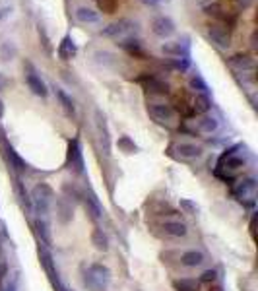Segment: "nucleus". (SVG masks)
<instances>
[{
	"mask_svg": "<svg viewBox=\"0 0 258 291\" xmlns=\"http://www.w3.org/2000/svg\"><path fill=\"white\" fill-rule=\"evenodd\" d=\"M54 95H56V99L60 101V105H62V109L68 113V114H76V105H74V101H72V97L62 89V87H54Z\"/></svg>",
	"mask_w": 258,
	"mask_h": 291,
	"instance_id": "obj_26",
	"label": "nucleus"
},
{
	"mask_svg": "<svg viewBox=\"0 0 258 291\" xmlns=\"http://www.w3.org/2000/svg\"><path fill=\"white\" fill-rule=\"evenodd\" d=\"M192 109H194V113H198V114H208L210 109H211V97L206 95V93H196V99H194Z\"/></svg>",
	"mask_w": 258,
	"mask_h": 291,
	"instance_id": "obj_27",
	"label": "nucleus"
},
{
	"mask_svg": "<svg viewBox=\"0 0 258 291\" xmlns=\"http://www.w3.org/2000/svg\"><path fill=\"white\" fill-rule=\"evenodd\" d=\"M81 204H83L85 211L89 213V217H91L93 221H99V219L103 217V208H101V204H99V200H97V196H95L93 192L81 194Z\"/></svg>",
	"mask_w": 258,
	"mask_h": 291,
	"instance_id": "obj_12",
	"label": "nucleus"
},
{
	"mask_svg": "<svg viewBox=\"0 0 258 291\" xmlns=\"http://www.w3.org/2000/svg\"><path fill=\"white\" fill-rule=\"evenodd\" d=\"M37 31H39V39H41V43H43L45 50L50 54L52 50H50V43H48V37H47V33H45V27H43V25H39V29H37Z\"/></svg>",
	"mask_w": 258,
	"mask_h": 291,
	"instance_id": "obj_35",
	"label": "nucleus"
},
{
	"mask_svg": "<svg viewBox=\"0 0 258 291\" xmlns=\"http://www.w3.org/2000/svg\"><path fill=\"white\" fill-rule=\"evenodd\" d=\"M89 274H91V277L97 281V285L101 289H105L109 285V281H111V270L107 266H103V264H91Z\"/></svg>",
	"mask_w": 258,
	"mask_h": 291,
	"instance_id": "obj_16",
	"label": "nucleus"
},
{
	"mask_svg": "<svg viewBox=\"0 0 258 291\" xmlns=\"http://www.w3.org/2000/svg\"><path fill=\"white\" fill-rule=\"evenodd\" d=\"M97 2H99V8H101L103 12L114 14V10H116V2H114V0H97Z\"/></svg>",
	"mask_w": 258,
	"mask_h": 291,
	"instance_id": "obj_34",
	"label": "nucleus"
},
{
	"mask_svg": "<svg viewBox=\"0 0 258 291\" xmlns=\"http://www.w3.org/2000/svg\"><path fill=\"white\" fill-rule=\"evenodd\" d=\"M233 196L239 200V202H242V204H246V206H250V204H254V192H256V178L254 177H244V178H241V180H237V184L233 186Z\"/></svg>",
	"mask_w": 258,
	"mask_h": 291,
	"instance_id": "obj_2",
	"label": "nucleus"
},
{
	"mask_svg": "<svg viewBox=\"0 0 258 291\" xmlns=\"http://www.w3.org/2000/svg\"><path fill=\"white\" fill-rule=\"evenodd\" d=\"M171 153H173L177 159L192 161V159H198V157L202 155V147H200V146H196V144L178 142V144H173V146H171Z\"/></svg>",
	"mask_w": 258,
	"mask_h": 291,
	"instance_id": "obj_7",
	"label": "nucleus"
},
{
	"mask_svg": "<svg viewBox=\"0 0 258 291\" xmlns=\"http://www.w3.org/2000/svg\"><path fill=\"white\" fill-rule=\"evenodd\" d=\"M173 289L175 291H198L200 283L196 279H190V277H180V279L173 281Z\"/></svg>",
	"mask_w": 258,
	"mask_h": 291,
	"instance_id": "obj_30",
	"label": "nucleus"
},
{
	"mask_svg": "<svg viewBox=\"0 0 258 291\" xmlns=\"http://www.w3.org/2000/svg\"><path fill=\"white\" fill-rule=\"evenodd\" d=\"M39 260H41V266L45 268L47 275H48L50 281L54 283V287H58V291H64L62 283H60V277H58V270H56V266H54V260H52V254H50L48 246H45V244L39 246Z\"/></svg>",
	"mask_w": 258,
	"mask_h": 291,
	"instance_id": "obj_4",
	"label": "nucleus"
},
{
	"mask_svg": "<svg viewBox=\"0 0 258 291\" xmlns=\"http://www.w3.org/2000/svg\"><path fill=\"white\" fill-rule=\"evenodd\" d=\"M72 204H68V200L64 198H56V219L60 223H70L72 221Z\"/></svg>",
	"mask_w": 258,
	"mask_h": 291,
	"instance_id": "obj_20",
	"label": "nucleus"
},
{
	"mask_svg": "<svg viewBox=\"0 0 258 291\" xmlns=\"http://www.w3.org/2000/svg\"><path fill=\"white\" fill-rule=\"evenodd\" d=\"M74 16H76V19L80 21V23H99V14L93 10V8H87V6H80V8H76V12H74Z\"/></svg>",
	"mask_w": 258,
	"mask_h": 291,
	"instance_id": "obj_19",
	"label": "nucleus"
},
{
	"mask_svg": "<svg viewBox=\"0 0 258 291\" xmlns=\"http://www.w3.org/2000/svg\"><path fill=\"white\" fill-rule=\"evenodd\" d=\"M208 37H210V41L217 47V48H229L231 47V35L227 33V29H223L221 25H215V23H211L210 27H208Z\"/></svg>",
	"mask_w": 258,
	"mask_h": 291,
	"instance_id": "obj_10",
	"label": "nucleus"
},
{
	"mask_svg": "<svg viewBox=\"0 0 258 291\" xmlns=\"http://www.w3.org/2000/svg\"><path fill=\"white\" fill-rule=\"evenodd\" d=\"M31 202L35 204L37 217L48 219V211H50V206L54 202V190L47 182H39L31 190Z\"/></svg>",
	"mask_w": 258,
	"mask_h": 291,
	"instance_id": "obj_1",
	"label": "nucleus"
},
{
	"mask_svg": "<svg viewBox=\"0 0 258 291\" xmlns=\"http://www.w3.org/2000/svg\"><path fill=\"white\" fill-rule=\"evenodd\" d=\"M175 31H177V25L167 16H157L151 21V33L155 37H159V39H169L171 35H175Z\"/></svg>",
	"mask_w": 258,
	"mask_h": 291,
	"instance_id": "obj_8",
	"label": "nucleus"
},
{
	"mask_svg": "<svg viewBox=\"0 0 258 291\" xmlns=\"http://www.w3.org/2000/svg\"><path fill=\"white\" fill-rule=\"evenodd\" d=\"M211 291H223L221 287H211Z\"/></svg>",
	"mask_w": 258,
	"mask_h": 291,
	"instance_id": "obj_43",
	"label": "nucleus"
},
{
	"mask_svg": "<svg viewBox=\"0 0 258 291\" xmlns=\"http://www.w3.org/2000/svg\"><path fill=\"white\" fill-rule=\"evenodd\" d=\"M163 231H165V235H169V237L180 239V237H186L188 227H186V223H182V221L169 219V221H165V223H163Z\"/></svg>",
	"mask_w": 258,
	"mask_h": 291,
	"instance_id": "obj_18",
	"label": "nucleus"
},
{
	"mask_svg": "<svg viewBox=\"0 0 258 291\" xmlns=\"http://www.w3.org/2000/svg\"><path fill=\"white\" fill-rule=\"evenodd\" d=\"M64 291H72V289H64Z\"/></svg>",
	"mask_w": 258,
	"mask_h": 291,
	"instance_id": "obj_45",
	"label": "nucleus"
},
{
	"mask_svg": "<svg viewBox=\"0 0 258 291\" xmlns=\"http://www.w3.org/2000/svg\"><path fill=\"white\" fill-rule=\"evenodd\" d=\"M190 87L196 91V93H206V95H210V85L204 81V78L202 76H192L190 78Z\"/></svg>",
	"mask_w": 258,
	"mask_h": 291,
	"instance_id": "obj_31",
	"label": "nucleus"
},
{
	"mask_svg": "<svg viewBox=\"0 0 258 291\" xmlns=\"http://www.w3.org/2000/svg\"><path fill=\"white\" fill-rule=\"evenodd\" d=\"M2 116H4V101L0 99V118H2Z\"/></svg>",
	"mask_w": 258,
	"mask_h": 291,
	"instance_id": "obj_41",
	"label": "nucleus"
},
{
	"mask_svg": "<svg viewBox=\"0 0 258 291\" xmlns=\"http://www.w3.org/2000/svg\"><path fill=\"white\" fill-rule=\"evenodd\" d=\"M91 244H93L97 250H103V252L109 248V239H107V235L103 233V229L95 227V229L91 231Z\"/></svg>",
	"mask_w": 258,
	"mask_h": 291,
	"instance_id": "obj_29",
	"label": "nucleus"
},
{
	"mask_svg": "<svg viewBox=\"0 0 258 291\" xmlns=\"http://www.w3.org/2000/svg\"><path fill=\"white\" fill-rule=\"evenodd\" d=\"M76 52H78V47H76L74 39H72L70 35H64V37L60 39V43H58V48H56L58 58H60V60H72V58L76 56Z\"/></svg>",
	"mask_w": 258,
	"mask_h": 291,
	"instance_id": "obj_14",
	"label": "nucleus"
},
{
	"mask_svg": "<svg viewBox=\"0 0 258 291\" xmlns=\"http://www.w3.org/2000/svg\"><path fill=\"white\" fill-rule=\"evenodd\" d=\"M2 275H4V266L0 264V279H2Z\"/></svg>",
	"mask_w": 258,
	"mask_h": 291,
	"instance_id": "obj_42",
	"label": "nucleus"
},
{
	"mask_svg": "<svg viewBox=\"0 0 258 291\" xmlns=\"http://www.w3.org/2000/svg\"><path fill=\"white\" fill-rule=\"evenodd\" d=\"M4 155H6V159H8V163H10V167L16 171V173H23L25 169H27V165H25V161L19 157V153L10 146V144H4Z\"/></svg>",
	"mask_w": 258,
	"mask_h": 291,
	"instance_id": "obj_17",
	"label": "nucleus"
},
{
	"mask_svg": "<svg viewBox=\"0 0 258 291\" xmlns=\"http://www.w3.org/2000/svg\"><path fill=\"white\" fill-rule=\"evenodd\" d=\"M229 64H231L233 68L241 70V72L254 70V66H256V62H254L252 54H248V52H237V54H233V56L229 58Z\"/></svg>",
	"mask_w": 258,
	"mask_h": 291,
	"instance_id": "obj_15",
	"label": "nucleus"
},
{
	"mask_svg": "<svg viewBox=\"0 0 258 291\" xmlns=\"http://www.w3.org/2000/svg\"><path fill=\"white\" fill-rule=\"evenodd\" d=\"M97 128H99V138H101V144H103V151L109 155L111 153V138H109V130H107V124H105V116H101V111H97Z\"/></svg>",
	"mask_w": 258,
	"mask_h": 291,
	"instance_id": "obj_24",
	"label": "nucleus"
},
{
	"mask_svg": "<svg viewBox=\"0 0 258 291\" xmlns=\"http://www.w3.org/2000/svg\"><path fill=\"white\" fill-rule=\"evenodd\" d=\"M25 66H27V72H25V85L31 89V93L33 95H37V97H47L48 95V87H47V83L43 81V78L35 72V68L29 64V62H25Z\"/></svg>",
	"mask_w": 258,
	"mask_h": 291,
	"instance_id": "obj_6",
	"label": "nucleus"
},
{
	"mask_svg": "<svg viewBox=\"0 0 258 291\" xmlns=\"http://www.w3.org/2000/svg\"><path fill=\"white\" fill-rule=\"evenodd\" d=\"M132 27H138V23H132V19H126V17H122V19H118V21H113V23L105 25L103 29H99V35H101V37L114 39V37H118V35H124V33H128Z\"/></svg>",
	"mask_w": 258,
	"mask_h": 291,
	"instance_id": "obj_9",
	"label": "nucleus"
},
{
	"mask_svg": "<svg viewBox=\"0 0 258 291\" xmlns=\"http://www.w3.org/2000/svg\"><path fill=\"white\" fill-rule=\"evenodd\" d=\"M93 56H95L97 64H103V66H113L114 64V54L109 52V50H97Z\"/></svg>",
	"mask_w": 258,
	"mask_h": 291,
	"instance_id": "obj_33",
	"label": "nucleus"
},
{
	"mask_svg": "<svg viewBox=\"0 0 258 291\" xmlns=\"http://www.w3.org/2000/svg\"><path fill=\"white\" fill-rule=\"evenodd\" d=\"M235 4H237L241 10H248V8L254 4V0H235Z\"/></svg>",
	"mask_w": 258,
	"mask_h": 291,
	"instance_id": "obj_38",
	"label": "nucleus"
},
{
	"mask_svg": "<svg viewBox=\"0 0 258 291\" xmlns=\"http://www.w3.org/2000/svg\"><path fill=\"white\" fill-rule=\"evenodd\" d=\"M204 254L200 250H186L180 254V264L186 266V268H196V266H202L204 264Z\"/></svg>",
	"mask_w": 258,
	"mask_h": 291,
	"instance_id": "obj_22",
	"label": "nucleus"
},
{
	"mask_svg": "<svg viewBox=\"0 0 258 291\" xmlns=\"http://www.w3.org/2000/svg\"><path fill=\"white\" fill-rule=\"evenodd\" d=\"M8 83H10V80H8V78L0 72V91H2V89H6V87H8Z\"/></svg>",
	"mask_w": 258,
	"mask_h": 291,
	"instance_id": "obj_39",
	"label": "nucleus"
},
{
	"mask_svg": "<svg viewBox=\"0 0 258 291\" xmlns=\"http://www.w3.org/2000/svg\"><path fill=\"white\" fill-rule=\"evenodd\" d=\"M35 229H37V235H39L41 242H43L45 246H48V244H50V225H48V219L37 217V219H35Z\"/></svg>",
	"mask_w": 258,
	"mask_h": 291,
	"instance_id": "obj_25",
	"label": "nucleus"
},
{
	"mask_svg": "<svg viewBox=\"0 0 258 291\" xmlns=\"http://www.w3.org/2000/svg\"><path fill=\"white\" fill-rule=\"evenodd\" d=\"M140 83L151 95H167L169 93V83L155 76H144V78H140Z\"/></svg>",
	"mask_w": 258,
	"mask_h": 291,
	"instance_id": "obj_11",
	"label": "nucleus"
},
{
	"mask_svg": "<svg viewBox=\"0 0 258 291\" xmlns=\"http://www.w3.org/2000/svg\"><path fill=\"white\" fill-rule=\"evenodd\" d=\"M116 146H118V149L124 151V153H136V151H138V146H136L128 136H120L118 142H116Z\"/></svg>",
	"mask_w": 258,
	"mask_h": 291,
	"instance_id": "obj_32",
	"label": "nucleus"
},
{
	"mask_svg": "<svg viewBox=\"0 0 258 291\" xmlns=\"http://www.w3.org/2000/svg\"><path fill=\"white\" fill-rule=\"evenodd\" d=\"M223 12H225V10H221L219 4H206V6H204V14H206V16H211V17H215V19H221L223 23L229 21V25H235L237 17H229V16H225Z\"/></svg>",
	"mask_w": 258,
	"mask_h": 291,
	"instance_id": "obj_23",
	"label": "nucleus"
},
{
	"mask_svg": "<svg viewBox=\"0 0 258 291\" xmlns=\"http://www.w3.org/2000/svg\"><path fill=\"white\" fill-rule=\"evenodd\" d=\"M180 208H184L186 210V213H190V215H194L196 211H198V206L194 204V202H190V200H180Z\"/></svg>",
	"mask_w": 258,
	"mask_h": 291,
	"instance_id": "obj_36",
	"label": "nucleus"
},
{
	"mask_svg": "<svg viewBox=\"0 0 258 291\" xmlns=\"http://www.w3.org/2000/svg\"><path fill=\"white\" fill-rule=\"evenodd\" d=\"M142 2H144V4H147V6H157L161 0H142Z\"/></svg>",
	"mask_w": 258,
	"mask_h": 291,
	"instance_id": "obj_40",
	"label": "nucleus"
},
{
	"mask_svg": "<svg viewBox=\"0 0 258 291\" xmlns=\"http://www.w3.org/2000/svg\"><path fill=\"white\" fill-rule=\"evenodd\" d=\"M66 163H68V169L74 171L76 175H81L83 173V153H81V146H80V140L74 138L68 142V153H66Z\"/></svg>",
	"mask_w": 258,
	"mask_h": 291,
	"instance_id": "obj_3",
	"label": "nucleus"
},
{
	"mask_svg": "<svg viewBox=\"0 0 258 291\" xmlns=\"http://www.w3.org/2000/svg\"><path fill=\"white\" fill-rule=\"evenodd\" d=\"M147 114L157 124H171L177 118L175 109L171 105H165V103H151V105H147Z\"/></svg>",
	"mask_w": 258,
	"mask_h": 291,
	"instance_id": "obj_5",
	"label": "nucleus"
},
{
	"mask_svg": "<svg viewBox=\"0 0 258 291\" xmlns=\"http://www.w3.org/2000/svg\"><path fill=\"white\" fill-rule=\"evenodd\" d=\"M161 52L167 54V56H173V58H190L188 45H182L180 41L163 43V45H161Z\"/></svg>",
	"mask_w": 258,
	"mask_h": 291,
	"instance_id": "obj_13",
	"label": "nucleus"
},
{
	"mask_svg": "<svg viewBox=\"0 0 258 291\" xmlns=\"http://www.w3.org/2000/svg\"><path fill=\"white\" fill-rule=\"evenodd\" d=\"M215 277H217V272H215V270H206V272L200 275V281H202V283H211V281H215Z\"/></svg>",
	"mask_w": 258,
	"mask_h": 291,
	"instance_id": "obj_37",
	"label": "nucleus"
},
{
	"mask_svg": "<svg viewBox=\"0 0 258 291\" xmlns=\"http://www.w3.org/2000/svg\"><path fill=\"white\" fill-rule=\"evenodd\" d=\"M116 45H118L120 48H124L128 54H132V56H144L140 39H124V41H120V43H116Z\"/></svg>",
	"mask_w": 258,
	"mask_h": 291,
	"instance_id": "obj_28",
	"label": "nucleus"
},
{
	"mask_svg": "<svg viewBox=\"0 0 258 291\" xmlns=\"http://www.w3.org/2000/svg\"><path fill=\"white\" fill-rule=\"evenodd\" d=\"M196 126H198V130H200L202 134H213V132L219 128V120H217L215 116H211V114H202V116L198 118Z\"/></svg>",
	"mask_w": 258,
	"mask_h": 291,
	"instance_id": "obj_21",
	"label": "nucleus"
},
{
	"mask_svg": "<svg viewBox=\"0 0 258 291\" xmlns=\"http://www.w3.org/2000/svg\"><path fill=\"white\" fill-rule=\"evenodd\" d=\"M198 2H202V4H204V2H210V0H198Z\"/></svg>",
	"mask_w": 258,
	"mask_h": 291,
	"instance_id": "obj_44",
	"label": "nucleus"
}]
</instances>
